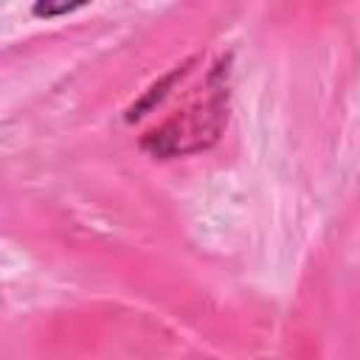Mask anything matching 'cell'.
I'll return each mask as SVG.
<instances>
[{"label":"cell","instance_id":"cell-1","mask_svg":"<svg viewBox=\"0 0 360 360\" xmlns=\"http://www.w3.org/2000/svg\"><path fill=\"white\" fill-rule=\"evenodd\" d=\"M225 87H214L208 101L197 110H188L177 118H172L166 127L149 132L143 138V149H149L152 155H183V152H194V149H202L208 146L222 121L228 118L225 112Z\"/></svg>","mask_w":360,"mask_h":360}]
</instances>
